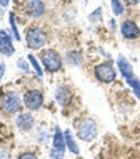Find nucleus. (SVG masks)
I'll use <instances>...</instances> for the list:
<instances>
[{
	"label": "nucleus",
	"mask_w": 140,
	"mask_h": 159,
	"mask_svg": "<svg viewBox=\"0 0 140 159\" xmlns=\"http://www.w3.org/2000/svg\"><path fill=\"white\" fill-rule=\"evenodd\" d=\"M41 61L44 64V66L48 69L49 72H57L59 70V68L62 65V61H61V57L56 51H44L41 53Z\"/></svg>",
	"instance_id": "f257e3e1"
},
{
	"label": "nucleus",
	"mask_w": 140,
	"mask_h": 159,
	"mask_svg": "<svg viewBox=\"0 0 140 159\" xmlns=\"http://www.w3.org/2000/svg\"><path fill=\"white\" fill-rule=\"evenodd\" d=\"M98 134V129L97 125L93 119H83V121L79 123L78 126V137L82 139V141H93L94 138L97 137Z\"/></svg>",
	"instance_id": "f03ea898"
},
{
	"label": "nucleus",
	"mask_w": 140,
	"mask_h": 159,
	"mask_svg": "<svg viewBox=\"0 0 140 159\" xmlns=\"http://www.w3.org/2000/svg\"><path fill=\"white\" fill-rule=\"evenodd\" d=\"M65 147H66V142H65V137L62 135L61 130L57 127L56 134L53 138V150L50 151L52 159H62L65 154Z\"/></svg>",
	"instance_id": "7ed1b4c3"
},
{
	"label": "nucleus",
	"mask_w": 140,
	"mask_h": 159,
	"mask_svg": "<svg viewBox=\"0 0 140 159\" xmlns=\"http://www.w3.org/2000/svg\"><path fill=\"white\" fill-rule=\"evenodd\" d=\"M45 41H46V36L45 33L38 28H32L27 32V44L29 48L32 49H38L41 48Z\"/></svg>",
	"instance_id": "20e7f679"
},
{
	"label": "nucleus",
	"mask_w": 140,
	"mask_h": 159,
	"mask_svg": "<svg viewBox=\"0 0 140 159\" xmlns=\"http://www.w3.org/2000/svg\"><path fill=\"white\" fill-rule=\"evenodd\" d=\"M95 76L99 81L102 82H112L115 77H116V73H115L114 68L111 65H108V64H101V65L95 66Z\"/></svg>",
	"instance_id": "39448f33"
},
{
	"label": "nucleus",
	"mask_w": 140,
	"mask_h": 159,
	"mask_svg": "<svg viewBox=\"0 0 140 159\" xmlns=\"http://www.w3.org/2000/svg\"><path fill=\"white\" fill-rule=\"evenodd\" d=\"M2 106L7 113H16L20 109V98L16 93H7L2 98Z\"/></svg>",
	"instance_id": "423d86ee"
},
{
	"label": "nucleus",
	"mask_w": 140,
	"mask_h": 159,
	"mask_svg": "<svg viewBox=\"0 0 140 159\" xmlns=\"http://www.w3.org/2000/svg\"><path fill=\"white\" fill-rule=\"evenodd\" d=\"M42 94L38 90H29L24 96V103L31 110H37L42 105Z\"/></svg>",
	"instance_id": "0eeeda50"
},
{
	"label": "nucleus",
	"mask_w": 140,
	"mask_h": 159,
	"mask_svg": "<svg viewBox=\"0 0 140 159\" xmlns=\"http://www.w3.org/2000/svg\"><path fill=\"white\" fill-rule=\"evenodd\" d=\"M122 34L126 39H136L140 36V29L133 21L127 20L122 24Z\"/></svg>",
	"instance_id": "6e6552de"
},
{
	"label": "nucleus",
	"mask_w": 140,
	"mask_h": 159,
	"mask_svg": "<svg viewBox=\"0 0 140 159\" xmlns=\"http://www.w3.org/2000/svg\"><path fill=\"white\" fill-rule=\"evenodd\" d=\"M15 52V48L12 45L11 37L7 34V32L0 31V53H3L4 56H12Z\"/></svg>",
	"instance_id": "1a4fd4ad"
},
{
	"label": "nucleus",
	"mask_w": 140,
	"mask_h": 159,
	"mask_svg": "<svg viewBox=\"0 0 140 159\" xmlns=\"http://www.w3.org/2000/svg\"><path fill=\"white\" fill-rule=\"evenodd\" d=\"M118 66H119V70H120L123 77L129 78V77L133 76V69L131 66V64L127 61L126 57H123V56L118 57Z\"/></svg>",
	"instance_id": "9d476101"
},
{
	"label": "nucleus",
	"mask_w": 140,
	"mask_h": 159,
	"mask_svg": "<svg viewBox=\"0 0 140 159\" xmlns=\"http://www.w3.org/2000/svg\"><path fill=\"white\" fill-rule=\"evenodd\" d=\"M44 11H45L44 4L40 2V0H32L27 7V12L29 15H32V16H34V17L41 16V15L44 13Z\"/></svg>",
	"instance_id": "9b49d317"
},
{
	"label": "nucleus",
	"mask_w": 140,
	"mask_h": 159,
	"mask_svg": "<svg viewBox=\"0 0 140 159\" xmlns=\"http://www.w3.org/2000/svg\"><path fill=\"white\" fill-rule=\"evenodd\" d=\"M17 126L21 130H31L33 126V117L31 114H21L17 118Z\"/></svg>",
	"instance_id": "f8f14e48"
},
{
	"label": "nucleus",
	"mask_w": 140,
	"mask_h": 159,
	"mask_svg": "<svg viewBox=\"0 0 140 159\" xmlns=\"http://www.w3.org/2000/svg\"><path fill=\"white\" fill-rule=\"evenodd\" d=\"M70 99H72V96H70V92L66 88H59L57 90V101L61 105H68Z\"/></svg>",
	"instance_id": "ddd939ff"
},
{
	"label": "nucleus",
	"mask_w": 140,
	"mask_h": 159,
	"mask_svg": "<svg viewBox=\"0 0 140 159\" xmlns=\"http://www.w3.org/2000/svg\"><path fill=\"white\" fill-rule=\"evenodd\" d=\"M63 137H65V142H66V146L69 147V150L74 152V154H78L79 150H78V146H77V143L76 141H74V138L72 135V133H70V130H66L63 134Z\"/></svg>",
	"instance_id": "4468645a"
},
{
	"label": "nucleus",
	"mask_w": 140,
	"mask_h": 159,
	"mask_svg": "<svg viewBox=\"0 0 140 159\" xmlns=\"http://www.w3.org/2000/svg\"><path fill=\"white\" fill-rule=\"evenodd\" d=\"M111 8H112V12L119 16V15L123 13V4L120 3V0H111Z\"/></svg>",
	"instance_id": "2eb2a0df"
},
{
	"label": "nucleus",
	"mask_w": 140,
	"mask_h": 159,
	"mask_svg": "<svg viewBox=\"0 0 140 159\" xmlns=\"http://www.w3.org/2000/svg\"><path fill=\"white\" fill-rule=\"evenodd\" d=\"M127 82H128V85L131 86L135 92H139V90H140V81H139V80L135 77V76L127 78Z\"/></svg>",
	"instance_id": "dca6fc26"
},
{
	"label": "nucleus",
	"mask_w": 140,
	"mask_h": 159,
	"mask_svg": "<svg viewBox=\"0 0 140 159\" xmlns=\"http://www.w3.org/2000/svg\"><path fill=\"white\" fill-rule=\"evenodd\" d=\"M28 58H29V61H31V64H32V66L34 68V70H36V73L38 74L40 77L42 76V70H41V68H40V65H38V62L36 61V58H34L32 54H29L28 56Z\"/></svg>",
	"instance_id": "f3484780"
},
{
	"label": "nucleus",
	"mask_w": 140,
	"mask_h": 159,
	"mask_svg": "<svg viewBox=\"0 0 140 159\" xmlns=\"http://www.w3.org/2000/svg\"><path fill=\"white\" fill-rule=\"evenodd\" d=\"M9 19H11V25H12V29H13L15 37H16L17 40H20V34H19L17 29H16V25H15V17H13V13H11V15H9Z\"/></svg>",
	"instance_id": "a211bd4d"
},
{
	"label": "nucleus",
	"mask_w": 140,
	"mask_h": 159,
	"mask_svg": "<svg viewBox=\"0 0 140 159\" xmlns=\"http://www.w3.org/2000/svg\"><path fill=\"white\" fill-rule=\"evenodd\" d=\"M19 159H37V157L33 155V154H23Z\"/></svg>",
	"instance_id": "6ab92c4d"
},
{
	"label": "nucleus",
	"mask_w": 140,
	"mask_h": 159,
	"mask_svg": "<svg viewBox=\"0 0 140 159\" xmlns=\"http://www.w3.org/2000/svg\"><path fill=\"white\" fill-rule=\"evenodd\" d=\"M3 74H4V65L3 64H0V80H2Z\"/></svg>",
	"instance_id": "aec40b11"
},
{
	"label": "nucleus",
	"mask_w": 140,
	"mask_h": 159,
	"mask_svg": "<svg viewBox=\"0 0 140 159\" xmlns=\"http://www.w3.org/2000/svg\"><path fill=\"white\" fill-rule=\"evenodd\" d=\"M126 2L128 4H138V3H140V0H126Z\"/></svg>",
	"instance_id": "412c9836"
},
{
	"label": "nucleus",
	"mask_w": 140,
	"mask_h": 159,
	"mask_svg": "<svg viewBox=\"0 0 140 159\" xmlns=\"http://www.w3.org/2000/svg\"><path fill=\"white\" fill-rule=\"evenodd\" d=\"M8 2H9V0H0V4H2V6H4V7H6L7 4H8Z\"/></svg>",
	"instance_id": "4be33fe9"
},
{
	"label": "nucleus",
	"mask_w": 140,
	"mask_h": 159,
	"mask_svg": "<svg viewBox=\"0 0 140 159\" xmlns=\"http://www.w3.org/2000/svg\"><path fill=\"white\" fill-rule=\"evenodd\" d=\"M135 94H136V96H138V98L140 99V90H139V92H135Z\"/></svg>",
	"instance_id": "5701e85b"
}]
</instances>
